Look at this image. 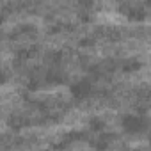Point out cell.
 <instances>
[{"label":"cell","instance_id":"obj_1","mask_svg":"<svg viewBox=\"0 0 151 151\" xmlns=\"http://www.w3.org/2000/svg\"><path fill=\"white\" fill-rule=\"evenodd\" d=\"M142 126H144V121L140 117H137V116H126L123 119V128L126 132H130V133H137Z\"/></svg>","mask_w":151,"mask_h":151},{"label":"cell","instance_id":"obj_2","mask_svg":"<svg viewBox=\"0 0 151 151\" xmlns=\"http://www.w3.org/2000/svg\"><path fill=\"white\" fill-rule=\"evenodd\" d=\"M89 93H91V84L86 82V80L73 87V94H77V96H87Z\"/></svg>","mask_w":151,"mask_h":151}]
</instances>
